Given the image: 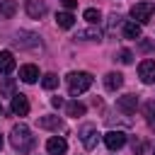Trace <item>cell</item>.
Masks as SVG:
<instances>
[{
  "instance_id": "ffe728a7",
  "label": "cell",
  "mask_w": 155,
  "mask_h": 155,
  "mask_svg": "<svg viewBox=\"0 0 155 155\" xmlns=\"http://www.w3.org/2000/svg\"><path fill=\"white\" fill-rule=\"evenodd\" d=\"M65 111H68V116H82L85 114V104L82 102H68Z\"/></svg>"
},
{
  "instance_id": "e0dca14e",
  "label": "cell",
  "mask_w": 155,
  "mask_h": 155,
  "mask_svg": "<svg viewBox=\"0 0 155 155\" xmlns=\"http://www.w3.org/2000/svg\"><path fill=\"white\" fill-rule=\"evenodd\" d=\"M56 24H58L61 29H70V27L75 24L73 12H58V15H56Z\"/></svg>"
},
{
  "instance_id": "2e32d148",
  "label": "cell",
  "mask_w": 155,
  "mask_h": 155,
  "mask_svg": "<svg viewBox=\"0 0 155 155\" xmlns=\"http://www.w3.org/2000/svg\"><path fill=\"white\" fill-rule=\"evenodd\" d=\"M17 12V0H0V17L10 19Z\"/></svg>"
},
{
  "instance_id": "6da1fadb",
  "label": "cell",
  "mask_w": 155,
  "mask_h": 155,
  "mask_svg": "<svg viewBox=\"0 0 155 155\" xmlns=\"http://www.w3.org/2000/svg\"><path fill=\"white\" fill-rule=\"evenodd\" d=\"M10 143H12V148L19 150V153H29V150L34 148V136H31L29 126H27V124H15L12 131H10Z\"/></svg>"
},
{
  "instance_id": "44dd1931",
  "label": "cell",
  "mask_w": 155,
  "mask_h": 155,
  "mask_svg": "<svg viewBox=\"0 0 155 155\" xmlns=\"http://www.w3.org/2000/svg\"><path fill=\"white\" fill-rule=\"evenodd\" d=\"M75 39H85V41H99L102 36H99V29H82V31H78V36Z\"/></svg>"
},
{
  "instance_id": "cb8c5ba5",
  "label": "cell",
  "mask_w": 155,
  "mask_h": 155,
  "mask_svg": "<svg viewBox=\"0 0 155 155\" xmlns=\"http://www.w3.org/2000/svg\"><path fill=\"white\" fill-rule=\"evenodd\" d=\"M119 61L128 65V63H133V53H131L128 48H121V51H119Z\"/></svg>"
},
{
  "instance_id": "7c38bea8",
  "label": "cell",
  "mask_w": 155,
  "mask_h": 155,
  "mask_svg": "<svg viewBox=\"0 0 155 155\" xmlns=\"http://www.w3.org/2000/svg\"><path fill=\"white\" fill-rule=\"evenodd\" d=\"M12 70H15V56H12V51H0V73L10 75Z\"/></svg>"
},
{
  "instance_id": "8fae6325",
  "label": "cell",
  "mask_w": 155,
  "mask_h": 155,
  "mask_svg": "<svg viewBox=\"0 0 155 155\" xmlns=\"http://www.w3.org/2000/svg\"><path fill=\"white\" fill-rule=\"evenodd\" d=\"M46 150H48L51 155H63V153L68 150V143H65L61 136H53V138L46 140Z\"/></svg>"
},
{
  "instance_id": "3957f363",
  "label": "cell",
  "mask_w": 155,
  "mask_h": 155,
  "mask_svg": "<svg viewBox=\"0 0 155 155\" xmlns=\"http://www.w3.org/2000/svg\"><path fill=\"white\" fill-rule=\"evenodd\" d=\"M153 12H155V5H153V2H136V5L131 7V17H133V22H138V24H148V22L153 19Z\"/></svg>"
},
{
  "instance_id": "ba28073f",
  "label": "cell",
  "mask_w": 155,
  "mask_h": 155,
  "mask_svg": "<svg viewBox=\"0 0 155 155\" xmlns=\"http://www.w3.org/2000/svg\"><path fill=\"white\" fill-rule=\"evenodd\" d=\"M10 109H12V114H17V116H27V114H29V99H27L24 94H17V92H15Z\"/></svg>"
},
{
  "instance_id": "7402d4cb",
  "label": "cell",
  "mask_w": 155,
  "mask_h": 155,
  "mask_svg": "<svg viewBox=\"0 0 155 155\" xmlns=\"http://www.w3.org/2000/svg\"><path fill=\"white\" fill-rule=\"evenodd\" d=\"M41 85H44V90H56L58 87V75L56 73H46L41 78Z\"/></svg>"
},
{
  "instance_id": "4fadbf2b",
  "label": "cell",
  "mask_w": 155,
  "mask_h": 155,
  "mask_svg": "<svg viewBox=\"0 0 155 155\" xmlns=\"http://www.w3.org/2000/svg\"><path fill=\"white\" fill-rule=\"evenodd\" d=\"M39 128L61 131V128H63V119H58V116H41V119H39Z\"/></svg>"
},
{
  "instance_id": "9c48e42d",
  "label": "cell",
  "mask_w": 155,
  "mask_h": 155,
  "mask_svg": "<svg viewBox=\"0 0 155 155\" xmlns=\"http://www.w3.org/2000/svg\"><path fill=\"white\" fill-rule=\"evenodd\" d=\"M116 109L124 111V114H133V111L138 109V97H136V94H124V97H119V99H116Z\"/></svg>"
},
{
  "instance_id": "484cf974",
  "label": "cell",
  "mask_w": 155,
  "mask_h": 155,
  "mask_svg": "<svg viewBox=\"0 0 155 155\" xmlns=\"http://www.w3.org/2000/svg\"><path fill=\"white\" fill-rule=\"evenodd\" d=\"M51 104L58 109V107H63V99H61V97H51Z\"/></svg>"
},
{
  "instance_id": "4316f807",
  "label": "cell",
  "mask_w": 155,
  "mask_h": 155,
  "mask_svg": "<svg viewBox=\"0 0 155 155\" xmlns=\"http://www.w3.org/2000/svg\"><path fill=\"white\" fill-rule=\"evenodd\" d=\"M0 150H2V136H0Z\"/></svg>"
},
{
  "instance_id": "5b68a950",
  "label": "cell",
  "mask_w": 155,
  "mask_h": 155,
  "mask_svg": "<svg viewBox=\"0 0 155 155\" xmlns=\"http://www.w3.org/2000/svg\"><path fill=\"white\" fill-rule=\"evenodd\" d=\"M138 78L145 85H153L155 82V61L153 58H145V61L138 63Z\"/></svg>"
},
{
  "instance_id": "8992f818",
  "label": "cell",
  "mask_w": 155,
  "mask_h": 155,
  "mask_svg": "<svg viewBox=\"0 0 155 155\" xmlns=\"http://www.w3.org/2000/svg\"><path fill=\"white\" fill-rule=\"evenodd\" d=\"M104 145H107L109 150L124 148V145H126V133H124V131H109V133H104Z\"/></svg>"
},
{
  "instance_id": "30bf717a",
  "label": "cell",
  "mask_w": 155,
  "mask_h": 155,
  "mask_svg": "<svg viewBox=\"0 0 155 155\" xmlns=\"http://www.w3.org/2000/svg\"><path fill=\"white\" fill-rule=\"evenodd\" d=\"M19 80H22V82H27V85L36 82V80H39V68H36V65H31V63L22 65V68H19Z\"/></svg>"
},
{
  "instance_id": "7a4b0ae2",
  "label": "cell",
  "mask_w": 155,
  "mask_h": 155,
  "mask_svg": "<svg viewBox=\"0 0 155 155\" xmlns=\"http://www.w3.org/2000/svg\"><path fill=\"white\" fill-rule=\"evenodd\" d=\"M92 75L90 73H85V70H78V73H70L68 75V92L73 94V97H78V94H82V92H87L90 87H92Z\"/></svg>"
},
{
  "instance_id": "277c9868",
  "label": "cell",
  "mask_w": 155,
  "mask_h": 155,
  "mask_svg": "<svg viewBox=\"0 0 155 155\" xmlns=\"http://www.w3.org/2000/svg\"><path fill=\"white\" fill-rule=\"evenodd\" d=\"M80 140H82V145H85L87 150H92V148L97 145V140H99V131H97V126L85 124V126L80 128Z\"/></svg>"
},
{
  "instance_id": "52a82bcc",
  "label": "cell",
  "mask_w": 155,
  "mask_h": 155,
  "mask_svg": "<svg viewBox=\"0 0 155 155\" xmlns=\"http://www.w3.org/2000/svg\"><path fill=\"white\" fill-rule=\"evenodd\" d=\"M24 10L31 19H41L46 15V2L44 0H24Z\"/></svg>"
},
{
  "instance_id": "ac0fdd59",
  "label": "cell",
  "mask_w": 155,
  "mask_h": 155,
  "mask_svg": "<svg viewBox=\"0 0 155 155\" xmlns=\"http://www.w3.org/2000/svg\"><path fill=\"white\" fill-rule=\"evenodd\" d=\"M143 114H145L148 126L155 131V99H150V102H145V104H143Z\"/></svg>"
},
{
  "instance_id": "d4e9b609",
  "label": "cell",
  "mask_w": 155,
  "mask_h": 155,
  "mask_svg": "<svg viewBox=\"0 0 155 155\" xmlns=\"http://www.w3.org/2000/svg\"><path fill=\"white\" fill-rule=\"evenodd\" d=\"M75 5H78V0H63V7H65V10H73Z\"/></svg>"
},
{
  "instance_id": "603a6c76",
  "label": "cell",
  "mask_w": 155,
  "mask_h": 155,
  "mask_svg": "<svg viewBox=\"0 0 155 155\" xmlns=\"http://www.w3.org/2000/svg\"><path fill=\"white\" fill-rule=\"evenodd\" d=\"M82 17H85L90 24H97V22L102 19V12H99V10H94V7H87V10L82 12Z\"/></svg>"
},
{
  "instance_id": "d6986e66",
  "label": "cell",
  "mask_w": 155,
  "mask_h": 155,
  "mask_svg": "<svg viewBox=\"0 0 155 155\" xmlns=\"http://www.w3.org/2000/svg\"><path fill=\"white\" fill-rule=\"evenodd\" d=\"M0 94L2 97H12L15 94V80L12 78H2L0 80Z\"/></svg>"
},
{
  "instance_id": "9a60e30c",
  "label": "cell",
  "mask_w": 155,
  "mask_h": 155,
  "mask_svg": "<svg viewBox=\"0 0 155 155\" xmlns=\"http://www.w3.org/2000/svg\"><path fill=\"white\" fill-rule=\"evenodd\" d=\"M124 36L126 39H140V24L133 22V19L124 22Z\"/></svg>"
},
{
  "instance_id": "5bb4252c",
  "label": "cell",
  "mask_w": 155,
  "mask_h": 155,
  "mask_svg": "<svg viewBox=\"0 0 155 155\" xmlns=\"http://www.w3.org/2000/svg\"><path fill=\"white\" fill-rule=\"evenodd\" d=\"M121 85H124V75H121V73H107V75H104V87H107V90L116 92Z\"/></svg>"
},
{
  "instance_id": "83f0119b",
  "label": "cell",
  "mask_w": 155,
  "mask_h": 155,
  "mask_svg": "<svg viewBox=\"0 0 155 155\" xmlns=\"http://www.w3.org/2000/svg\"><path fill=\"white\" fill-rule=\"evenodd\" d=\"M0 114H2V104H0Z\"/></svg>"
}]
</instances>
